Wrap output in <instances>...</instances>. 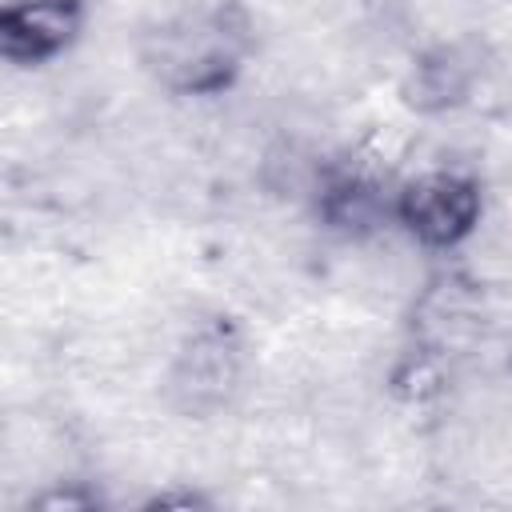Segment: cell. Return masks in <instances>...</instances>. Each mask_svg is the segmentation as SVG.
Masks as SVG:
<instances>
[{"label":"cell","mask_w":512,"mask_h":512,"mask_svg":"<svg viewBox=\"0 0 512 512\" xmlns=\"http://www.w3.org/2000/svg\"><path fill=\"white\" fill-rule=\"evenodd\" d=\"M252 48L256 20L236 0L172 4L136 36L140 68L172 96H224Z\"/></svg>","instance_id":"obj_1"},{"label":"cell","mask_w":512,"mask_h":512,"mask_svg":"<svg viewBox=\"0 0 512 512\" xmlns=\"http://www.w3.org/2000/svg\"><path fill=\"white\" fill-rule=\"evenodd\" d=\"M164 404L180 416L208 420L228 412L248 388L244 340L224 320H200L184 328L164 364Z\"/></svg>","instance_id":"obj_2"},{"label":"cell","mask_w":512,"mask_h":512,"mask_svg":"<svg viewBox=\"0 0 512 512\" xmlns=\"http://www.w3.org/2000/svg\"><path fill=\"white\" fill-rule=\"evenodd\" d=\"M392 220L416 248H464L484 224V184L456 164L420 168L392 192Z\"/></svg>","instance_id":"obj_3"},{"label":"cell","mask_w":512,"mask_h":512,"mask_svg":"<svg viewBox=\"0 0 512 512\" xmlns=\"http://www.w3.org/2000/svg\"><path fill=\"white\" fill-rule=\"evenodd\" d=\"M84 0H8L0 8V56L36 68L68 52L84 32Z\"/></svg>","instance_id":"obj_4"},{"label":"cell","mask_w":512,"mask_h":512,"mask_svg":"<svg viewBox=\"0 0 512 512\" xmlns=\"http://www.w3.org/2000/svg\"><path fill=\"white\" fill-rule=\"evenodd\" d=\"M100 504L104 496L88 480H44V488L28 496V508L36 512H88Z\"/></svg>","instance_id":"obj_5"}]
</instances>
